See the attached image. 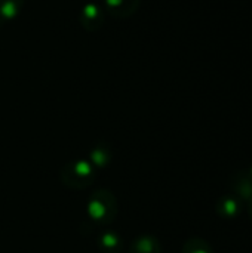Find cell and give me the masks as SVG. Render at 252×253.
Segmentation results:
<instances>
[{"mask_svg":"<svg viewBox=\"0 0 252 253\" xmlns=\"http://www.w3.org/2000/svg\"><path fill=\"white\" fill-rule=\"evenodd\" d=\"M119 213L116 196L105 188L95 190L86 203V216L91 222L100 227H107L114 222Z\"/></svg>","mask_w":252,"mask_h":253,"instance_id":"6da1fadb","label":"cell"},{"mask_svg":"<svg viewBox=\"0 0 252 253\" xmlns=\"http://www.w3.org/2000/svg\"><path fill=\"white\" fill-rule=\"evenodd\" d=\"M61 184L71 190H85L97 179V170L85 159H74L65 163L59 170Z\"/></svg>","mask_w":252,"mask_h":253,"instance_id":"7a4b0ae2","label":"cell"},{"mask_svg":"<svg viewBox=\"0 0 252 253\" xmlns=\"http://www.w3.org/2000/svg\"><path fill=\"white\" fill-rule=\"evenodd\" d=\"M79 21L86 31H89V33L98 31L104 25L105 10L98 3L91 1L82 7L80 15H79Z\"/></svg>","mask_w":252,"mask_h":253,"instance_id":"3957f363","label":"cell"},{"mask_svg":"<svg viewBox=\"0 0 252 253\" xmlns=\"http://www.w3.org/2000/svg\"><path fill=\"white\" fill-rule=\"evenodd\" d=\"M230 190L236 199L250 202L252 199V178L248 170H238L230 178Z\"/></svg>","mask_w":252,"mask_h":253,"instance_id":"277c9868","label":"cell"},{"mask_svg":"<svg viewBox=\"0 0 252 253\" xmlns=\"http://www.w3.org/2000/svg\"><path fill=\"white\" fill-rule=\"evenodd\" d=\"M113 160V151L110 145L104 141H98L91 150L88 156V162L92 165L95 170H102L110 166Z\"/></svg>","mask_w":252,"mask_h":253,"instance_id":"5b68a950","label":"cell"},{"mask_svg":"<svg viewBox=\"0 0 252 253\" xmlns=\"http://www.w3.org/2000/svg\"><path fill=\"white\" fill-rule=\"evenodd\" d=\"M104 3L108 15L123 19L132 16L138 10L141 0H104Z\"/></svg>","mask_w":252,"mask_h":253,"instance_id":"8992f818","label":"cell"},{"mask_svg":"<svg viewBox=\"0 0 252 253\" xmlns=\"http://www.w3.org/2000/svg\"><path fill=\"white\" fill-rule=\"evenodd\" d=\"M97 246L102 253H120L123 251V239L113 230H104L97 237Z\"/></svg>","mask_w":252,"mask_h":253,"instance_id":"52a82bcc","label":"cell"},{"mask_svg":"<svg viewBox=\"0 0 252 253\" xmlns=\"http://www.w3.org/2000/svg\"><path fill=\"white\" fill-rule=\"evenodd\" d=\"M129 253H162V245L157 237L143 234L131 243Z\"/></svg>","mask_w":252,"mask_h":253,"instance_id":"ba28073f","label":"cell"},{"mask_svg":"<svg viewBox=\"0 0 252 253\" xmlns=\"http://www.w3.org/2000/svg\"><path fill=\"white\" fill-rule=\"evenodd\" d=\"M215 212L218 216H221L224 219L236 218L241 212L239 199H236L235 196H224V197L218 199V202L215 205Z\"/></svg>","mask_w":252,"mask_h":253,"instance_id":"9c48e42d","label":"cell"},{"mask_svg":"<svg viewBox=\"0 0 252 253\" xmlns=\"http://www.w3.org/2000/svg\"><path fill=\"white\" fill-rule=\"evenodd\" d=\"M25 0H0V28L15 19L22 10Z\"/></svg>","mask_w":252,"mask_h":253,"instance_id":"30bf717a","label":"cell"},{"mask_svg":"<svg viewBox=\"0 0 252 253\" xmlns=\"http://www.w3.org/2000/svg\"><path fill=\"white\" fill-rule=\"evenodd\" d=\"M181 253H214V251H212V246L206 240L193 237V239H189L183 245Z\"/></svg>","mask_w":252,"mask_h":253,"instance_id":"8fae6325","label":"cell"},{"mask_svg":"<svg viewBox=\"0 0 252 253\" xmlns=\"http://www.w3.org/2000/svg\"><path fill=\"white\" fill-rule=\"evenodd\" d=\"M248 215H250V218H251L252 221V199L248 202Z\"/></svg>","mask_w":252,"mask_h":253,"instance_id":"7c38bea8","label":"cell"},{"mask_svg":"<svg viewBox=\"0 0 252 253\" xmlns=\"http://www.w3.org/2000/svg\"><path fill=\"white\" fill-rule=\"evenodd\" d=\"M248 173L251 175V178H252V166H251V168H250V170H248Z\"/></svg>","mask_w":252,"mask_h":253,"instance_id":"4fadbf2b","label":"cell"}]
</instances>
